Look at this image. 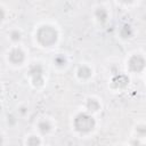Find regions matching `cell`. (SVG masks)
<instances>
[{
  "instance_id": "cell-5",
  "label": "cell",
  "mask_w": 146,
  "mask_h": 146,
  "mask_svg": "<svg viewBox=\"0 0 146 146\" xmlns=\"http://www.w3.org/2000/svg\"><path fill=\"white\" fill-rule=\"evenodd\" d=\"M3 17H5V13H3V10L0 8V21H1Z\"/></svg>"
},
{
  "instance_id": "cell-2",
  "label": "cell",
  "mask_w": 146,
  "mask_h": 146,
  "mask_svg": "<svg viewBox=\"0 0 146 146\" xmlns=\"http://www.w3.org/2000/svg\"><path fill=\"white\" fill-rule=\"evenodd\" d=\"M9 58H10V60L14 62V63H21V62L23 60V58H24V54H23L19 49H14V50L10 52Z\"/></svg>"
},
{
  "instance_id": "cell-3",
  "label": "cell",
  "mask_w": 146,
  "mask_h": 146,
  "mask_svg": "<svg viewBox=\"0 0 146 146\" xmlns=\"http://www.w3.org/2000/svg\"><path fill=\"white\" fill-rule=\"evenodd\" d=\"M39 129H40L42 132H47V131L50 129V125H49V123H48V122L43 121V122H41V123L39 124Z\"/></svg>"
},
{
  "instance_id": "cell-1",
  "label": "cell",
  "mask_w": 146,
  "mask_h": 146,
  "mask_svg": "<svg viewBox=\"0 0 146 146\" xmlns=\"http://www.w3.org/2000/svg\"><path fill=\"white\" fill-rule=\"evenodd\" d=\"M75 129L79 130V131H82V132H87V131H90L94 125H95V121L91 116L87 115V114H80L75 117Z\"/></svg>"
},
{
  "instance_id": "cell-4",
  "label": "cell",
  "mask_w": 146,
  "mask_h": 146,
  "mask_svg": "<svg viewBox=\"0 0 146 146\" xmlns=\"http://www.w3.org/2000/svg\"><path fill=\"white\" fill-rule=\"evenodd\" d=\"M11 39L13 40H19L21 39V34L18 32H13L11 33Z\"/></svg>"
}]
</instances>
